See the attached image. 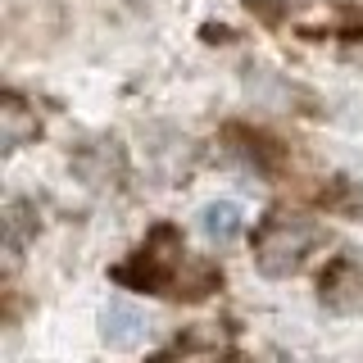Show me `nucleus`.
Masks as SVG:
<instances>
[{
  "mask_svg": "<svg viewBox=\"0 0 363 363\" xmlns=\"http://www.w3.org/2000/svg\"><path fill=\"white\" fill-rule=\"evenodd\" d=\"M118 281H132L141 291H159L168 300H204L209 291H218V268L213 264H196L186 259V245H182V232L168 223H159L150 232V241L132 255V264L113 268Z\"/></svg>",
  "mask_w": 363,
  "mask_h": 363,
  "instance_id": "nucleus-1",
  "label": "nucleus"
},
{
  "mask_svg": "<svg viewBox=\"0 0 363 363\" xmlns=\"http://www.w3.org/2000/svg\"><path fill=\"white\" fill-rule=\"evenodd\" d=\"M323 241V227L309 218H295V213H272L255 236V264L268 277H291L309 264L313 245Z\"/></svg>",
  "mask_w": 363,
  "mask_h": 363,
  "instance_id": "nucleus-2",
  "label": "nucleus"
},
{
  "mask_svg": "<svg viewBox=\"0 0 363 363\" xmlns=\"http://www.w3.org/2000/svg\"><path fill=\"white\" fill-rule=\"evenodd\" d=\"M150 336V313L136 309L132 300H109L105 313H100V340L109 350H136Z\"/></svg>",
  "mask_w": 363,
  "mask_h": 363,
  "instance_id": "nucleus-3",
  "label": "nucleus"
},
{
  "mask_svg": "<svg viewBox=\"0 0 363 363\" xmlns=\"http://www.w3.org/2000/svg\"><path fill=\"white\" fill-rule=\"evenodd\" d=\"M323 304H332L340 313L363 309V255H340L323 272Z\"/></svg>",
  "mask_w": 363,
  "mask_h": 363,
  "instance_id": "nucleus-4",
  "label": "nucleus"
},
{
  "mask_svg": "<svg viewBox=\"0 0 363 363\" xmlns=\"http://www.w3.org/2000/svg\"><path fill=\"white\" fill-rule=\"evenodd\" d=\"M200 232H204V241H209V245H232L236 236L245 232L241 204H236V200H213V204H204V209H200Z\"/></svg>",
  "mask_w": 363,
  "mask_h": 363,
  "instance_id": "nucleus-5",
  "label": "nucleus"
},
{
  "mask_svg": "<svg viewBox=\"0 0 363 363\" xmlns=\"http://www.w3.org/2000/svg\"><path fill=\"white\" fill-rule=\"evenodd\" d=\"M28 136H37V113H28L18 96H5V105H0V145L18 150Z\"/></svg>",
  "mask_w": 363,
  "mask_h": 363,
  "instance_id": "nucleus-6",
  "label": "nucleus"
}]
</instances>
